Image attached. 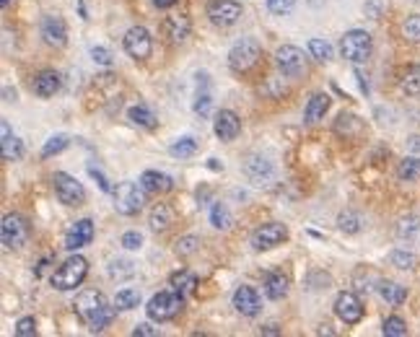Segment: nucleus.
Wrapping results in <instances>:
<instances>
[{
  "label": "nucleus",
  "mask_w": 420,
  "mask_h": 337,
  "mask_svg": "<svg viewBox=\"0 0 420 337\" xmlns=\"http://www.w3.org/2000/svg\"><path fill=\"white\" fill-rule=\"evenodd\" d=\"M0 3H3V8H8V3H11V0H0Z\"/></svg>",
  "instance_id": "bf43d9fd"
},
{
  "label": "nucleus",
  "mask_w": 420,
  "mask_h": 337,
  "mask_svg": "<svg viewBox=\"0 0 420 337\" xmlns=\"http://www.w3.org/2000/svg\"><path fill=\"white\" fill-rule=\"evenodd\" d=\"M93 242V221L91 218H81L71 226V231L65 234V249H81V247L91 244Z\"/></svg>",
  "instance_id": "f3484780"
},
{
  "label": "nucleus",
  "mask_w": 420,
  "mask_h": 337,
  "mask_svg": "<svg viewBox=\"0 0 420 337\" xmlns=\"http://www.w3.org/2000/svg\"><path fill=\"white\" fill-rule=\"evenodd\" d=\"M288 294V278L283 273H270L265 278V296L272 301H280Z\"/></svg>",
  "instance_id": "393cba45"
},
{
  "label": "nucleus",
  "mask_w": 420,
  "mask_h": 337,
  "mask_svg": "<svg viewBox=\"0 0 420 337\" xmlns=\"http://www.w3.org/2000/svg\"><path fill=\"white\" fill-rule=\"evenodd\" d=\"M399 88H402L407 96H420V65H410V68L402 73Z\"/></svg>",
  "instance_id": "cd10ccee"
},
{
  "label": "nucleus",
  "mask_w": 420,
  "mask_h": 337,
  "mask_svg": "<svg viewBox=\"0 0 420 337\" xmlns=\"http://www.w3.org/2000/svg\"><path fill=\"white\" fill-rule=\"evenodd\" d=\"M285 239H288V229H285V223H265L260 229L252 234V247L257 252H267V249H275L278 244H283Z\"/></svg>",
  "instance_id": "9b49d317"
},
{
  "label": "nucleus",
  "mask_w": 420,
  "mask_h": 337,
  "mask_svg": "<svg viewBox=\"0 0 420 337\" xmlns=\"http://www.w3.org/2000/svg\"><path fill=\"white\" fill-rule=\"evenodd\" d=\"M120 244L125 247V249H140L143 247V234L140 231H125V234H122V239H120Z\"/></svg>",
  "instance_id": "de8ad7c7"
},
{
  "label": "nucleus",
  "mask_w": 420,
  "mask_h": 337,
  "mask_svg": "<svg viewBox=\"0 0 420 337\" xmlns=\"http://www.w3.org/2000/svg\"><path fill=\"white\" fill-rule=\"evenodd\" d=\"M39 31H42V39L50 47H65L68 44V26H65V21L60 19V16L50 14L42 19V26H39Z\"/></svg>",
  "instance_id": "4468645a"
},
{
  "label": "nucleus",
  "mask_w": 420,
  "mask_h": 337,
  "mask_svg": "<svg viewBox=\"0 0 420 337\" xmlns=\"http://www.w3.org/2000/svg\"><path fill=\"white\" fill-rule=\"evenodd\" d=\"M340 52L342 58L350 60V63H366L371 58V34L364 29H350L342 34L340 39Z\"/></svg>",
  "instance_id": "423d86ee"
},
{
  "label": "nucleus",
  "mask_w": 420,
  "mask_h": 337,
  "mask_svg": "<svg viewBox=\"0 0 420 337\" xmlns=\"http://www.w3.org/2000/svg\"><path fill=\"white\" fill-rule=\"evenodd\" d=\"M24 158V140L21 138H3V161H21Z\"/></svg>",
  "instance_id": "c9c22d12"
},
{
  "label": "nucleus",
  "mask_w": 420,
  "mask_h": 337,
  "mask_svg": "<svg viewBox=\"0 0 420 337\" xmlns=\"http://www.w3.org/2000/svg\"><path fill=\"white\" fill-rule=\"evenodd\" d=\"M407 151H410V156H418L420 158V135H410V138H407Z\"/></svg>",
  "instance_id": "864d4df0"
},
{
  "label": "nucleus",
  "mask_w": 420,
  "mask_h": 337,
  "mask_svg": "<svg viewBox=\"0 0 420 337\" xmlns=\"http://www.w3.org/2000/svg\"><path fill=\"white\" fill-rule=\"evenodd\" d=\"M260 58H262L260 42L252 39V36H244V39H239V42L231 47V52H228V68L234 73H247L260 63Z\"/></svg>",
  "instance_id": "20e7f679"
},
{
  "label": "nucleus",
  "mask_w": 420,
  "mask_h": 337,
  "mask_svg": "<svg viewBox=\"0 0 420 337\" xmlns=\"http://www.w3.org/2000/svg\"><path fill=\"white\" fill-rule=\"evenodd\" d=\"M171 286L182 296H190V294H195V288H198V275L190 273V270H179V273L171 275Z\"/></svg>",
  "instance_id": "bb28decb"
},
{
  "label": "nucleus",
  "mask_w": 420,
  "mask_h": 337,
  "mask_svg": "<svg viewBox=\"0 0 420 337\" xmlns=\"http://www.w3.org/2000/svg\"><path fill=\"white\" fill-rule=\"evenodd\" d=\"M29 234H31V229H29V223L24 221L21 215L8 213L6 218H3L0 237H3V244H6L8 249H21L29 242Z\"/></svg>",
  "instance_id": "6e6552de"
},
{
  "label": "nucleus",
  "mask_w": 420,
  "mask_h": 337,
  "mask_svg": "<svg viewBox=\"0 0 420 337\" xmlns=\"http://www.w3.org/2000/svg\"><path fill=\"white\" fill-rule=\"evenodd\" d=\"M138 304H140V291H138V288H122V291H117V296H114V306L122 309V311L135 309Z\"/></svg>",
  "instance_id": "f704fd0d"
},
{
  "label": "nucleus",
  "mask_w": 420,
  "mask_h": 337,
  "mask_svg": "<svg viewBox=\"0 0 420 337\" xmlns=\"http://www.w3.org/2000/svg\"><path fill=\"white\" fill-rule=\"evenodd\" d=\"M153 6H156V8H161V11H164V8L177 6V0H153Z\"/></svg>",
  "instance_id": "5fc2aeb1"
},
{
  "label": "nucleus",
  "mask_w": 420,
  "mask_h": 337,
  "mask_svg": "<svg viewBox=\"0 0 420 337\" xmlns=\"http://www.w3.org/2000/svg\"><path fill=\"white\" fill-rule=\"evenodd\" d=\"M210 223H213L215 229L228 231L231 229V223H234V215H231V210H228L223 202H215L213 208H210Z\"/></svg>",
  "instance_id": "72a5a7b5"
},
{
  "label": "nucleus",
  "mask_w": 420,
  "mask_h": 337,
  "mask_svg": "<svg viewBox=\"0 0 420 337\" xmlns=\"http://www.w3.org/2000/svg\"><path fill=\"white\" fill-rule=\"evenodd\" d=\"M397 177L402 182H418L420 180V158L418 156H407L399 161Z\"/></svg>",
  "instance_id": "2f4dec72"
},
{
  "label": "nucleus",
  "mask_w": 420,
  "mask_h": 337,
  "mask_svg": "<svg viewBox=\"0 0 420 337\" xmlns=\"http://www.w3.org/2000/svg\"><path fill=\"white\" fill-rule=\"evenodd\" d=\"M265 335H278V327L275 324H267V327H262Z\"/></svg>",
  "instance_id": "6e6d98bb"
},
{
  "label": "nucleus",
  "mask_w": 420,
  "mask_h": 337,
  "mask_svg": "<svg viewBox=\"0 0 420 337\" xmlns=\"http://www.w3.org/2000/svg\"><path fill=\"white\" fill-rule=\"evenodd\" d=\"M329 109V96L327 93H314L312 99H309L307 109H304V120H307V125H317L324 120V115H327Z\"/></svg>",
  "instance_id": "4be33fe9"
},
{
  "label": "nucleus",
  "mask_w": 420,
  "mask_h": 337,
  "mask_svg": "<svg viewBox=\"0 0 420 337\" xmlns=\"http://www.w3.org/2000/svg\"><path fill=\"white\" fill-rule=\"evenodd\" d=\"M71 145V138L65 135V133H57V135H52L47 143H44V148H42V156L44 158H50V156H57V153H63L65 148Z\"/></svg>",
  "instance_id": "4c0bfd02"
},
{
  "label": "nucleus",
  "mask_w": 420,
  "mask_h": 337,
  "mask_svg": "<svg viewBox=\"0 0 420 337\" xmlns=\"http://www.w3.org/2000/svg\"><path fill=\"white\" fill-rule=\"evenodd\" d=\"M361 130H364V123H361L356 115H345V112H342V115L337 117V123H335V133H337V135L353 138V135H358Z\"/></svg>",
  "instance_id": "c85d7f7f"
},
{
  "label": "nucleus",
  "mask_w": 420,
  "mask_h": 337,
  "mask_svg": "<svg viewBox=\"0 0 420 337\" xmlns=\"http://www.w3.org/2000/svg\"><path fill=\"white\" fill-rule=\"evenodd\" d=\"M208 19L213 26H234L239 19H242V3L236 0H210L208 3Z\"/></svg>",
  "instance_id": "1a4fd4ad"
},
{
  "label": "nucleus",
  "mask_w": 420,
  "mask_h": 337,
  "mask_svg": "<svg viewBox=\"0 0 420 337\" xmlns=\"http://www.w3.org/2000/svg\"><path fill=\"white\" fill-rule=\"evenodd\" d=\"M91 58L96 65H104V68H109V65L114 63L112 60V52L107 50V47H91Z\"/></svg>",
  "instance_id": "09e8293b"
},
{
  "label": "nucleus",
  "mask_w": 420,
  "mask_h": 337,
  "mask_svg": "<svg viewBox=\"0 0 420 337\" xmlns=\"http://www.w3.org/2000/svg\"><path fill=\"white\" fill-rule=\"evenodd\" d=\"M114 208L120 215H138L145 202V190L135 182H120L114 187Z\"/></svg>",
  "instance_id": "39448f33"
},
{
  "label": "nucleus",
  "mask_w": 420,
  "mask_h": 337,
  "mask_svg": "<svg viewBox=\"0 0 420 337\" xmlns=\"http://www.w3.org/2000/svg\"><path fill=\"white\" fill-rule=\"evenodd\" d=\"M267 8L275 16H288L296 8V0H267Z\"/></svg>",
  "instance_id": "49530a36"
},
{
  "label": "nucleus",
  "mask_w": 420,
  "mask_h": 337,
  "mask_svg": "<svg viewBox=\"0 0 420 337\" xmlns=\"http://www.w3.org/2000/svg\"><path fill=\"white\" fill-rule=\"evenodd\" d=\"M52 187H55L57 200L63 202V205H68V208H78V205H83L86 202L83 185H81L76 177H71V174L55 172L52 174Z\"/></svg>",
  "instance_id": "0eeeda50"
},
{
  "label": "nucleus",
  "mask_w": 420,
  "mask_h": 337,
  "mask_svg": "<svg viewBox=\"0 0 420 337\" xmlns=\"http://www.w3.org/2000/svg\"><path fill=\"white\" fill-rule=\"evenodd\" d=\"M161 31H164V36L171 44H182L187 36H190V31H193V21H190V16H185V14L169 16V19H164Z\"/></svg>",
  "instance_id": "a211bd4d"
},
{
  "label": "nucleus",
  "mask_w": 420,
  "mask_h": 337,
  "mask_svg": "<svg viewBox=\"0 0 420 337\" xmlns=\"http://www.w3.org/2000/svg\"><path fill=\"white\" fill-rule=\"evenodd\" d=\"M73 306H76L78 319L88 324L91 332H101L104 327H109V322L114 319V309H117V306H109V301L99 291H83L76 299Z\"/></svg>",
  "instance_id": "f257e3e1"
},
{
  "label": "nucleus",
  "mask_w": 420,
  "mask_h": 337,
  "mask_svg": "<svg viewBox=\"0 0 420 337\" xmlns=\"http://www.w3.org/2000/svg\"><path fill=\"white\" fill-rule=\"evenodd\" d=\"M275 63H278V68L283 71V76H291V78H296V76H301V73H307V58H304V50H299L296 44H283V47H278V52H275Z\"/></svg>",
  "instance_id": "f8f14e48"
},
{
  "label": "nucleus",
  "mask_w": 420,
  "mask_h": 337,
  "mask_svg": "<svg viewBox=\"0 0 420 337\" xmlns=\"http://www.w3.org/2000/svg\"><path fill=\"white\" fill-rule=\"evenodd\" d=\"M415 3H418V6H420V0H415Z\"/></svg>",
  "instance_id": "052dcab7"
},
{
  "label": "nucleus",
  "mask_w": 420,
  "mask_h": 337,
  "mask_svg": "<svg viewBox=\"0 0 420 337\" xmlns=\"http://www.w3.org/2000/svg\"><path fill=\"white\" fill-rule=\"evenodd\" d=\"M309 55L319 63H329L332 60V44L327 39H309Z\"/></svg>",
  "instance_id": "e433bc0d"
},
{
  "label": "nucleus",
  "mask_w": 420,
  "mask_h": 337,
  "mask_svg": "<svg viewBox=\"0 0 420 337\" xmlns=\"http://www.w3.org/2000/svg\"><path fill=\"white\" fill-rule=\"evenodd\" d=\"M213 130L223 143H231V140H236L239 133H242V120H239V115L231 112V109H221V112L215 115Z\"/></svg>",
  "instance_id": "2eb2a0df"
},
{
  "label": "nucleus",
  "mask_w": 420,
  "mask_h": 337,
  "mask_svg": "<svg viewBox=\"0 0 420 337\" xmlns=\"http://www.w3.org/2000/svg\"><path fill=\"white\" fill-rule=\"evenodd\" d=\"M420 234V218H415V215H407V218H402V221L397 223V237L399 239H415Z\"/></svg>",
  "instance_id": "58836bf2"
},
{
  "label": "nucleus",
  "mask_w": 420,
  "mask_h": 337,
  "mask_svg": "<svg viewBox=\"0 0 420 337\" xmlns=\"http://www.w3.org/2000/svg\"><path fill=\"white\" fill-rule=\"evenodd\" d=\"M198 249H200V239L193 237V234L177 239V247H174V252H177L179 257H190V254H195Z\"/></svg>",
  "instance_id": "79ce46f5"
},
{
  "label": "nucleus",
  "mask_w": 420,
  "mask_h": 337,
  "mask_svg": "<svg viewBox=\"0 0 420 337\" xmlns=\"http://www.w3.org/2000/svg\"><path fill=\"white\" fill-rule=\"evenodd\" d=\"M377 291L389 306H399V304H405V299H407V288L399 286V283H392V280H381L377 286Z\"/></svg>",
  "instance_id": "5701e85b"
},
{
  "label": "nucleus",
  "mask_w": 420,
  "mask_h": 337,
  "mask_svg": "<svg viewBox=\"0 0 420 337\" xmlns=\"http://www.w3.org/2000/svg\"><path fill=\"white\" fill-rule=\"evenodd\" d=\"M335 314L340 322L358 324L361 319H364V304H361V299H358L356 294L342 291V294H337V299H335Z\"/></svg>",
  "instance_id": "ddd939ff"
},
{
  "label": "nucleus",
  "mask_w": 420,
  "mask_h": 337,
  "mask_svg": "<svg viewBox=\"0 0 420 337\" xmlns=\"http://www.w3.org/2000/svg\"><path fill=\"white\" fill-rule=\"evenodd\" d=\"M182 309H185V296L179 291H158L148 301V306H145V314H148V319L161 324L171 322Z\"/></svg>",
  "instance_id": "f03ea898"
},
{
  "label": "nucleus",
  "mask_w": 420,
  "mask_h": 337,
  "mask_svg": "<svg viewBox=\"0 0 420 337\" xmlns=\"http://www.w3.org/2000/svg\"><path fill=\"white\" fill-rule=\"evenodd\" d=\"M107 273L112 280H130L135 275V262L133 259H112L107 267Z\"/></svg>",
  "instance_id": "c756f323"
},
{
  "label": "nucleus",
  "mask_w": 420,
  "mask_h": 337,
  "mask_svg": "<svg viewBox=\"0 0 420 337\" xmlns=\"http://www.w3.org/2000/svg\"><path fill=\"white\" fill-rule=\"evenodd\" d=\"M210 107H213V96H210V91H208V88L198 91V96H195V115L208 117L210 115Z\"/></svg>",
  "instance_id": "37998d69"
},
{
  "label": "nucleus",
  "mask_w": 420,
  "mask_h": 337,
  "mask_svg": "<svg viewBox=\"0 0 420 337\" xmlns=\"http://www.w3.org/2000/svg\"><path fill=\"white\" fill-rule=\"evenodd\" d=\"M88 275V259L81 257V254H73L57 267V273L52 275V286L57 291H76Z\"/></svg>",
  "instance_id": "7ed1b4c3"
},
{
  "label": "nucleus",
  "mask_w": 420,
  "mask_h": 337,
  "mask_svg": "<svg viewBox=\"0 0 420 337\" xmlns=\"http://www.w3.org/2000/svg\"><path fill=\"white\" fill-rule=\"evenodd\" d=\"M16 335L19 337H34L36 335V319L34 316H24L16 322Z\"/></svg>",
  "instance_id": "a18cd8bd"
},
{
  "label": "nucleus",
  "mask_w": 420,
  "mask_h": 337,
  "mask_svg": "<svg viewBox=\"0 0 420 337\" xmlns=\"http://www.w3.org/2000/svg\"><path fill=\"white\" fill-rule=\"evenodd\" d=\"M381 332H384L386 337H405L407 335V324L402 316H386L384 319V327H381Z\"/></svg>",
  "instance_id": "ea45409f"
},
{
  "label": "nucleus",
  "mask_w": 420,
  "mask_h": 337,
  "mask_svg": "<svg viewBox=\"0 0 420 337\" xmlns=\"http://www.w3.org/2000/svg\"><path fill=\"white\" fill-rule=\"evenodd\" d=\"M3 96H6V101H16V91H11V88L3 91Z\"/></svg>",
  "instance_id": "4d7b16f0"
},
{
  "label": "nucleus",
  "mask_w": 420,
  "mask_h": 337,
  "mask_svg": "<svg viewBox=\"0 0 420 337\" xmlns=\"http://www.w3.org/2000/svg\"><path fill=\"white\" fill-rule=\"evenodd\" d=\"M125 44V52H128L133 60H148L150 52H153V39H150V31L145 26H133V29L125 34L122 39Z\"/></svg>",
  "instance_id": "9d476101"
},
{
  "label": "nucleus",
  "mask_w": 420,
  "mask_h": 337,
  "mask_svg": "<svg viewBox=\"0 0 420 337\" xmlns=\"http://www.w3.org/2000/svg\"><path fill=\"white\" fill-rule=\"evenodd\" d=\"M337 229H340L342 234H348V237L358 234V231L364 229V223H361V215L353 213V210H345V213H340V215H337Z\"/></svg>",
  "instance_id": "473e14b6"
},
{
  "label": "nucleus",
  "mask_w": 420,
  "mask_h": 337,
  "mask_svg": "<svg viewBox=\"0 0 420 337\" xmlns=\"http://www.w3.org/2000/svg\"><path fill=\"white\" fill-rule=\"evenodd\" d=\"M88 174H91V177H93L96 182H99L101 192H114V187L109 185V180L104 177V172H101V169H96V166H88Z\"/></svg>",
  "instance_id": "8fccbe9b"
},
{
  "label": "nucleus",
  "mask_w": 420,
  "mask_h": 337,
  "mask_svg": "<svg viewBox=\"0 0 420 337\" xmlns=\"http://www.w3.org/2000/svg\"><path fill=\"white\" fill-rule=\"evenodd\" d=\"M128 117H130V123H133V125H138V128H145V130H153L158 125L156 115H153V112H150L145 104H135V107H130Z\"/></svg>",
  "instance_id": "a878e982"
},
{
  "label": "nucleus",
  "mask_w": 420,
  "mask_h": 337,
  "mask_svg": "<svg viewBox=\"0 0 420 337\" xmlns=\"http://www.w3.org/2000/svg\"><path fill=\"white\" fill-rule=\"evenodd\" d=\"M244 174L250 177L255 185H267L275 177V169L265 156H250L244 161Z\"/></svg>",
  "instance_id": "6ab92c4d"
},
{
  "label": "nucleus",
  "mask_w": 420,
  "mask_h": 337,
  "mask_svg": "<svg viewBox=\"0 0 420 337\" xmlns=\"http://www.w3.org/2000/svg\"><path fill=\"white\" fill-rule=\"evenodd\" d=\"M3 138H11V128H8L6 120H3Z\"/></svg>",
  "instance_id": "13d9d810"
},
{
  "label": "nucleus",
  "mask_w": 420,
  "mask_h": 337,
  "mask_svg": "<svg viewBox=\"0 0 420 337\" xmlns=\"http://www.w3.org/2000/svg\"><path fill=\"white\" fill-rule=\"evenodd\" d=\"M148 223H150V229L156 231V234H164V231L169 229L171 223H174V210H171L166 202H158L156 208L150 210Z\"/></svg>",
  "instance_id": "b1692460"
},
{
  "label": "nucleus",
  "mask_w": 420,
  "mask_h": 337,
  "mask_svg": "<svg viewBox=\"0 0 420 337\" xmlns=\"http://www.w3.org/2000/svg\"><path fill=\"white\" fill-rule=\"evenodd\" d=\"M140 187L148 195H166V192L174 190V180H171L169 174H164V172L148 169V172L140 174Z\"/></svg>",
  "instance_id": "aec40b11"
},
{
  "label": "nucleus",
  "mask_w": 420,
  "mask_h": 337,
  "mask_svg": "<svg viewBox=\"0 0 420 337\" xmlns=\"http://www.w3.org/2000/svg\"><path fill=\"white\" fill-rule=\"evenodd\" d=\"M169 153L174 158H193L195 153H198V140H195L193 135L179 138V140H174V143L169 145Z\"/></svg>",
  "instance_id": "7c9ffc66"
},
{
  "label": "nucleus",
  "mask_w": 420,
  "mask_h": 337,
  "mask_svg": "<svg viewBox=\"0 0 420 337\" xmlns=\"http://www.w3.org/2000/svg\"><path fill=\"white\" fill-rule=\"evenodd\" d=\"M133 335L135 337H158V327H150L148 322H143L133 330Z\"/></svg>",
  "instance_id": "603ef678"
},
{
  "label": "nucleus",
  "mask_w": 420,
  "mask_h": 337,
  "mask_svg": "<svg viewBox=\"0 0 420 337\" xmlns=\"http://www.w3.org/2000/svg\"><path fill=\"white\" fill-rule=\"evenodd\" d=\"M402 34H405L407 42L420 44V14L405 19V24H402Z\"/></svg>",
  "instance_id": "a19ab883"
},
{
  "label": "nucleus",
  "mask_w": 420,
  "mask_h": 337,
  "mask_svg": "<svg viewBox=\"0 0 420 337\" xmlns=\"http://www.w3.org/2000/svg\"><path fill=\"white\" fill-rule=\"evenodd\" d=\"M31 88H34V93L39 99H50V96H55L60 91V76L55 71L39 73L34 78V83H31Z\"/></svg>",
  "instance_id": "412c9836"
},
{
  "label": "nucleus",
  "mask_w": 420,
  "mask_h": 337,
  "mask_svg": "<svg viewBox=\"0 0 420 337\" xmlns=\"http://www.w3.org/2000/svg\"><path fill=\"white\" fill-rule=\"evenodd\" d=\"M389 262H392L394 267H399V270H413V267H415V254L397 249V252H392V254H389Z\"/></svg>",
  "instance_id": "c03bdc74"
},
{
  "label": "nucleus",
  "mask_w": 420,
  "mask_h": 337,
  "mask_svg": "<svg viewBox=\"0 0 420 337\" xmlns=\"http://www.w3.org/2000/svg\"><path fill=\"white\" fill-rule=\"evenodd\" d=\"M381 8H384V0H369L364 6V14L369 16V19H379V16H381Z\"/></svg>",
  "instance_id": "3c124183"
},
{
  "label": "nucleus",
  "mask_w": 420,
  "mask_h": 337,
  "mask_svg": "<svg viewBox=\"0 0 420 337\" xmlns=\"http://www.w3.org/2000/svg\"><path fill=\"white\" fill-rule=\"evenodd\" d=\"M234 309L242 316H257L262 311V299L252 286H239L234 291Z\"/></svg>",
  "instance_id": "dca6fc26"
}]
</instances>
